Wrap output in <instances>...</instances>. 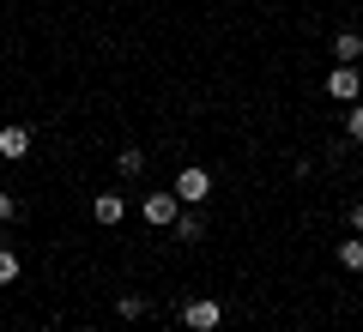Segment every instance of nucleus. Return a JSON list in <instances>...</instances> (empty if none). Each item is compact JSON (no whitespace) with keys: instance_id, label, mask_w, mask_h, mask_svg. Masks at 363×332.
Here are the masks:
<instances>
[{"instance_id":"20e7f679","label":"nucleus","mask_w":363,"mask_h":332,"mask_svg":"<svg viewBox=\"0 0 363 332\" xmlns=\"http://www.w3.org/2000/svg\"><path fill=\"white\" fill-rule=\"evenodd\" d=\"M30 145H37V139H30L25 121H6V127H0V157H6V164H25Z\"/></svg>"},{"instance_id":"6e6552de","label":"nucleus","mask_w":363,"mask_h":332,"mask_svg":"<svg viewBox=\"0 0 363 332\" xmlns=\"http://www.w3.org/2000/svg\"><path fill=\"white\" fill-rule=\"evenodd\" d=\"M339 266H345V272H363V236L339 242Z\"/></svg>"},{"instance_id":"2eb2a0df","label":"nucleus","mask_w":363,"mask_h":332,"mask_svg":"<svg viewBox=\"0 0 363 332\" xmlns=\"http://www.w3.org/2000/svg\"><path fill=\"white\" fill-rule=\"evenodd\" d=\"M351 230H357V236H363V200H357V205H351Z\"/></svg>"},{"instance_id":"7ed1b4c3","label":"nucleus","mask_w":363,"mask_h":332,"mask_svg":"<svg viewBox=\"0 0 363 332\" xmlns=\"http://www.w3.org/2000/svg\"><path fill=\"white\" fill-rule=\"evenodd\" d=\"M140 212H145V224H152V230H169V224L182 217V200H176V193H145Z\"/></svg>"},{"instance_id":"423d86ee","label":"nucleus","mask_w":363,"mask_h":332,"mask_svg":"<svg viewBox=\"0 0 363 332\" xmlns=\"http://www.w3.org/2000/svg\"><path fill=\"white\" fill-rule=\"evenodd\" d=\"M91 217H97V224H121V217H128V200H121V193H97V200H91Z\"/></svg>"},{"instance_id":"4468645a","label":"nucleus","mask_w":363,"mask_h":332,"mask_svg":"<svg viewBox=\"0 0 363 332\" xmlns=\"http://www.w3.org/2000/svg\"><path fill=\"white\" fill-rule=\"evenodd\" d=\"M13 217H18V200H13V193H0V224H13Z\"/></svg>"},{"instance_id":"9d476101","label":"nucleus","mask_w":363,"mask_h":332,"mask_svg":"<svg viewBox=\"0 0 363 332\" xmlns=\"http://www.w3.org/2000/svg\"><path fill=\"white\" fill-rule=\"evenodd\" d=\"M116 169H121V176H140V169H145V151H140V145H128V151H116Z\"/></svg>"},{"instance_id":"ddd939ff","label":"nucleus","mask_w":363,"mask_h":332,"mask_svg":"<svg viewBox=\"0 0 363 332\" xmlns=\"http://www.w3.org/2000/svg\"><path fill=\"white\" fill-rule=\"evenodd\" d=\"M116 314H121V320H140V314H145V302H140V296H121Z\"/></svg>"},{"instance_id":"1a4fd4ad","label":"nucleus","mask_w":363,"mask_h":332,"mask_svg":"<svg viewBox=\"0 0 363 332\" xmlns=\"http://www.w3.org/2000/svg\"><path fill=\"white\" fill-rule=\"evenodd\" d=\"M200 236H206V224H200L194 212H182L176 217V242H200Z\"/></svg>"},{"instance_id":"f257e3e1","label":"nucleus","mask_w":363,"mask_h":332,"mask_svg":"<svg viewBox=\"0 0 363 332\" xmlns=\"http://www.w3.org/2000/svg\"><path fill=\"white\" fill-rule=\"evenodd\" d=\"M218 320H224V308L212 302V296H194V302H182V326H188V332H218Z\"/></svg>"},{"instance_id":"f03ea898","label":"nucleus","mask_w":363,"mask_h":332,"mask_svg":"<svg viewBox=\"0 0 363 332\" xmlns=\"http://www.w3.org/2000/svg\"><path fill=\"white\" fill-rule=\"evenodd\" d=\"M169 193H176L182 205H200V200H206V193H212V169L188 164V169H182V176H176V188H169Z\"/></svg>"},{"instance_id":"9b49d317","label":"nucleus","mask_w":363,"mask_h":332,"mask_svg":"<svg viewBox=\"0 0 363 332\" xmlns=\"http://www.w3.org/2000/svg\"><path fill=\"white\" fill-rule=\"evenodd\" d=\"M345 139H351V145H363V97L351 103V115H345Z\"/></svg>"},{"instance_id":"0eeeda50","label":"nucleus","mask_w":363,"mask_h":332,"mask_svg":"<svg viewBox=\"0 0 363 332\" xmlns=\"http://www.w3.org/2000/svg\"><path fill=\"white\" fill-rule=\"evenodd\" d=\"M333 61L339 67H357L363 61V37H357V30H339V37H333Z\"/></svg>"},{"instance_id":"f8f14e48","label":"nucleus","mask_w":363,"mask_h":332,"mask_svg":"<svg viewBox=\"0 0 363 332\" xmlns=\"http://www.w3.org/2000/svg\"><path fill=\"white\" fill-rule=\"evenodd\" d=\"M18 278V254H13V248H0V284H13Z\"/></svg>"},{"instance_id":"39448f33","label":"nucleus","mask_w":363,"mask_h":332,"mask_svg":"<svg viewBox=\"0 0 363 332\" xmlns=\"http://www.w3.org/2000/svg\"><path fill=\"white\" fill-rule=\"evenodd\" d=\"M327 97H333V103H357V97H363L357 67H333V73H327Z\"/></svg>"}]
</instances>
